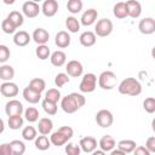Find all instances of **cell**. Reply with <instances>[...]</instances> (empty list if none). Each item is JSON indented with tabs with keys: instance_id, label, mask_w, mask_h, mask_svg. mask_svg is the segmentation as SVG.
I'll list each match as a JSON object with an SVG mask.
<instances>
[{
	"instance_id": "cell-1",
	"label": "cell",
	"mask_w": 155,
	"mask_h": 155,
	"mask_svg": "<svg viewBox=\"0 0 155 155\" xmlns=\"http://www.w3.org/2000/svg\"><path fill=\"white\" fill-rule=\"evenodd\" d=\"M86 103V98L84 94L78 92H71L65 97L61 98V108L67 114H74L80 108H82Z\"/></svg>"
},
{
	"instance_id": "cell-2",
	"label": "cell",
	"mask_w": 155,
	"mask_h": 155,
	"mask_svg": "<svg viewBox=\"0 0 155 155\" xmlns=\"http://www.w3.org/2000/svg\"><path fill=\"white\" fill-rule=\"evenodd\" d=\"M117 90L121 94L136 97L142 93V85L136 78H126L119 84Z\"/></svg>"
},
{
	"instance_id": "cell-3",
	"label": "cell",
	"mask_w": 155,
	"mask_h": 155,
	"mask_svg": "<svg viewBox=\"0 0 155 155\" xmlns=\"http://www.w3.org/2000/svg\"><path fill=\"white\" fill-rule=\"evenodd\" d=\"M73 134H74V130L70 126H62L57 131L52 132V134L50 136V142L56 147H62L67 144L69 139H71Z\"/></svg>"
},
{
	"instance_id": "cell-4",
	"label": "cell",
	"mask_w": 155,
	"mask_h": 155,
	"mask_svg": "<svg viewBox=\"0 0 155 155\" xmlns=\"http://www.w3.org/2000/svg\"><path fill=\"white\" fill-rule=\"evenodd\" d=\"M98 86L102 90H113L116 86V75L111 70L102 71L98 76Z\"/></svg>"
},
{
	"instance_id": "cell-5",
	"label": "cell",
	"mask_w": 155,
	"mask_h": 155,
	"mask_svg": "<svg viewBox=\"0 0 155 155\" xmlns=\"http://www.w3.org/2000/svg\"><path fill=\"white\" fill-rule=\"evenodd\" d=\"M113 29H114V24L109 18H101L99 21H97L93 33L96 34V36L105 38L113 33Z\"/></svg>"
},
{
	"instance_id": "cell-6",
	"label": "cell",
	"mask_w": 155,
	"mask_h": 155,
	"mask_svg": "<svg viewBox=\"0 0 155 155\" xmlns=\"http://www.w3.org/2000/svg\"><path fill=\"white\" fill-rule=\"evenodd\" d=\"M96 87H97V76L93 73L85 74L80 81L79 90L82 93H91L96 90Z\"/></svg>"
},
{
	"instance_id": "cell-7",
	"label": "cell",
	"mask_w": 155,
	"mask_h": 155,
	"mask_svg": "<svg viewBox=\"0 0 155 155\" xmlns=\"http://www.w3.org/2000/svg\"><path fill=\"white\" fill-rule=\"evenodd\" d=\"M96 122L102 128H108L114 122V116L108 109H101L96 114Z\"/></svg>"
},
{
	"instance_id": "cell-8",
	"label": "cell",
	"mask_w": 155,
	"mask_h": 155,
	"mask_svg": "<svg viewBox=\"0 0 155 155\" xmlns=\"http://www.w3.org/2000/svg\"><path fill=\"white\" fill-rule=\"evenodd\" d=\"M22 12H23V16H25L27 18H35L41 12V7L39 6L38 2L29 0V1L23 2V5H22Z\"/></svg>"
},
{
	"instance_id": "cell-9",
	"label": "cell",
	"mask_w": 155,
	"mask_h": 155,
	"mask_svg": "<svg viewBox=\"0 0 155 155\" xmlns=\"http://www.w3.org/2000/svg\"><path fill=\"white\" fill-rule=\"evenodd\" d=\"M5 113L7 116H16V115H22L24 113L23 104L17 101V99H10L5 104Z\"/></svg>"
},
{
	"instance_id": "cell-10",
	"label": "cell",
	"mask_w": 155,
	"mask_h": 155,
	"mask_svg": "<svg viewBox=\"0 0 155 155\" xmlns=\"http://www.w3.org/2000/svg\"><path fill=\"white\" fill-rule=\"evenodd\" d=\"M65 74L68 76H71V78H79L84 73V67L81 64V62L76 61V59H73V61H69L67 63V67H65Z\"/></svg>"
},
{
	"instance_id": "cell-11",
	"label": "cell",
	"mask_w": 155,
	"mask_h": 155,
	"mask_svg": "<svg viewBox=\"0 0 155 155\" xmlns=\"http://www.w3.org/2000/svg\"><path fill=\"white\" fill-rule=\"evenodd\" d=\"M138 29L144 35H150L155 33V19L153 17H145L139 21Z\"/></svg>"
},
{
	"instance_id": "cell-12",
	"label": "cell",
	"mask_w": 155,
	"mask_h": 155,
	"mask_svg": "<svg viewBox=\"0 0 155 155\" xmlns=\"http://www.w3.org/2000/svg\"><path fill=\"white\" fill-rule=\"evenodd\" d=\"M79 147L80 149L84 151V153H87V154H91L92 151H94L98 147V143H97V139L91 137V136H86V137H82L80 139V143H79Z\"/></svg>"
},
{
	"instance_id": "cell-13",
	"label": "cell",
	"mask_w": 155,
	"mask_h": 155,
	"mask_svg": "<svg viewBox=\"0 0 155 155\" xmlns=\"http://www.w3.org/2000/svg\"><path fill=\"white\" fill-rule=\"evenodd\" d=\"M18 86L17 84L12 82V81H7V82H2L0 85V93L4 96V97H7V98H12V97H16L18 94Z\"/></svg>"
},
{
	"instance_id": "cell-14",
	"label": "cell",
	"mask_w": 155,
	"mask_h": 155,
	"mask_svg": "<svg viewBox=\"0 0 155 155\" xmlns=\"http://www.w3.org/2000/svg\"><path fill=\"white\" fill-rule=\"evenodd\" d=\"M97 17H98V11L94 8H88L81 15V18L79 22H80V24H82L85 27H90L96 23Z\"/></svg>"
},
{
	"instance_id": "cell-15",
	"label": "cell",
	"mask_w": 155,
	"mask_h": 155,
	"mask_svg": "<svg viewBox=\"0 0 155 155\" xmlns=\"http://www.w3.org/2000/svg\"><path fill=\"white\" fill-rule=\"evenodd\" d=\"M41 12L45 17H53L58 12V2L56 0H45L41 6Z\"/></svg>"
},
{
	"instance_id": "cell-16",
	"label": "cell",
	"mask_w": 155,
	"mask_h": 155,
	"mask_svg": "<svg viewBox=\"0 0 155 155\" xmlns=\"http://www.w3.org/2000/svg\"><path fill=\"white\" fill-rule=\"evenodd\" d=\"M31 39L38 45H46L48 42V40H50V34L44 28H36L31 34Z\"/></svg>"
},
{
	"instance_id": "cell-17",
	"label": "cell",
	"mask_w": 155,
	"mask_h": 155,
	"mask_svg": "<svg viewBox=\"0 0 155 155\" xmlns=\"http://www.w3.org/2000/svg\"><path fill=\"white\" fill-rule=\"evenodd\" d=\"M126 7H127V15L131 18H138L142 13V5L137 0L126 1Z\"/></svg>"
},
{
	"instance_id": "cell-18",
	"label": "cell",
	"mask_w": 155,
	"mask_h": 155,
	"mask_svg": "<svg viewBox=\"0 0 155 155\" xmlns=\"http://www.w3.org/2000/svg\"><path fill=\"white\" fill-rule=\"evenodd\" d=\"M31 40V36L29 35V33H27L25 30H19V31H16L15 35H13V44L16 46H19V47H24L27 46Z\"/></svg>"
},
{
	"instance_id": "cell-19",
	"label": "cell",
	"mask_w": 155,
	"mask_h": 155,
	"mask_svg": "<svg viewBox=\"0 0 155 155\" xmlns=\"http://www.w3.org/2000/svg\"><path fill=\"white\" fill-rule=\"evenodd\" d=\"M70 41H71L70 35H69V33L65 31V30L58 31V33L56 34V36H54V44H56V46L59 47V48H65V47H68V46L70 45Z\"/></svg>"
},
{
	"instance_id": "cell-20",
	"label": "cell",
	"mask_w": 155,
	"mask_h": 155,
	"mask_svg": "<svg viewBox=\"0 0 155 155\" xmlns=\"http://www.w3.org/2000/svg\"><path fill=\"white\" fill-rule=\"evenodd\" d=\"M53 128V121L50 117H41L38 122V131L42 136H47L52 132Z\"/></svg>"
},
{
	"instance_id": "cell-21",
	"label": "cell",
	"mask_w": 155,
	"mask_h": 155,
	"mask_svg": "<svg viewBox=\"0 0 155 155\" xmlns=\"http://www.w3.org/2000/svg\"><path fill=\"white\" fill-rule=\"evenodd\" d=\"M98 145H99V148H101L102 151L108 153V151H111L116 147V142H115V139L110 134H105V136H103L99 139Z\"/></svg>"
},
{
	"instance_id": "cell-22",
	"label": "cell",
	"mask_w": 155,
	"mask_h": 155,
	"mask_svg": "<svg viewBox=\"0 0 155 155\" xmlns=\"http://www.w3.org/2000/svg\"><path fill=\"white\" fill-rule=\"evenodd\" d=\"M79 41H80V44H81L84 47H91V46H93V45L96 44L97 36H96V34H94L93 31L86 30V31H84V33L80 34Z\"/></svg>"
},
{
	"instance_id": "cell-23",
	"label": "cell",
	"mask_w": 155,
	"mask_h": 155,
	"mask_svg": "<svg viewBox=\"0 0 155 155\" xmlns=\"http://www.w3.org/2000/svg\"><path fill=\"white\" fill-rule=\"evenodd\" d=\"M50 61H51V64H52L53 67H57V68H58V67H62V65H64L65 62H67V54H65L63 51L57 50V51H54V52L51 53Z\"/></svg>"
},
{
	"instance_id": "cell-24",
	"label": "cell",
	"mask_w": 155,
	"mask_h": 155,
	"mask_svg": "<svg viewBox=\"0 0 155 155\" xmlns=\"http://www.w3.org/2000/svg\"><path fill=\"white\" fill-rule=\"evenodd\" d=\"M22 94H23V98H24L28 103H30V104H36V103H39L40 99H41V94L38 93V92H35V91H33V90H30L28 86L24 87Z\"/></svg>"
},
{
	"instance_id": "cell-25",
	"label": "cell",
	"mask_w": 155,
	"mask_h": 155,
	"mask_svg": "<svg viewBox=\"0 0 155 155\" xmlns=\"http://www.w3.org/2000/svg\"><path fill=\"white\" fill-rule=\"evenodd\" d=\"M15 78V69L10 64H2L0 67V79L4 82L11 81Z\"/></svg>"
},
{
	"instance_id": "cell-26",
	"label": "cell",
	"mask_w": 155,
	"mask_h": 155,
	"mask_svg": "<svg viewBox=\"0 0 155 155\" xmlns=\"http://www.w3.org/2000/svg\"><path fill=\"white\" fill-rule=\"evenodd\" d=\"M16 28H19V27H22L23 25V23H24V16H23V13H21L19 11H11L8 15H7V17H6Z\"/></svg>"
},
{
	"instance_id": "cell-27",
	"label": "cell",
	"mask_w": 155,
	"mask_h": 155,
	"mask_svg": "<svg viewBox=\"0 0 155 155\" xmlns=\"http://www.w3.org/2000/svg\"><path fill=\"white\" fill-rule=\"evenodd\" d=\"M137 144L134 140L132 139H122L117 143V149L121 150L122 153L125 154H130V153H133V150L136 149Z\"/></svg>"
},
{
	"instance_id": "cell-28",
	"label": "cell",
	"mask_w": 155,
	"mask_h": 155,
	"mask_svg": "<svg viewBox=\"0 0 155 155\" xmlns=\"http://www.w3.org/2000/svg\"><path fill=\"white\" fill-rule=\"evenodd\" d=\"M28 87H29L30 90H33V91H35V92H38V93L41 94V93L45 91V88H46V82H45V80L41 79V78H34V79L30 80Z\"/></svg>"
},
{
	"instance_id": "cell-29",
	"label": "cell",
	"mask_w": 155,
	"mask_h": 155,
	"mask_svg": "<svg viewBox=\"0 0 155 155\" xmlns=\"http://www.w3.org/2000/svg\"><path fill=\"white\" fill-rule=\"evenodd\" d=\"M113 13L116 18L119 19H124L126 18L128 15H127V7H126V2L124 1H120V2H116L113 7Z\"/></svg>"
},
{
	"instance_id": "cell-30",
	"label": "cell",
	"mask_w": 155,
	"mask_h": 155,
	"mask_svg": "<svg viewBox=\"0 0 155 155\" xmlns=\"http://www.w3.org/2000/svg\"><path fill=\"white\" fill-rule=\"evenodd\" d=\"M34 145L38 150H41V151H45L47 150L50 147H51V142L48 139L47 136H38L35 139H34Z\"/></svg>"
},
{
	"instance_id": "cell-31",
	"label": "cell",
	"mask_w": 155,
	"mask_h": 155,
	"mask_svg": "<svg viewBox=\"0 0 155 155\" xmlns=\"http://www.w3.org/2000/svg\"><path fill=\"white\" fill-rule=\"evenodd\" d=\"M80 22L74 16H69L65 18V27L69 33H78L80 30Z\"/></svg>"
},
{
	"instance_id": "cell-32",
	"label": "cell",
	"mask_w": 155,
	"mask_h": 155,
	"mask_svg": "<svg viewBox=\"0 0 155 155\" xmlns=\"http://www.w3.org/2000/svg\"><path fill=\"white\" fill-rule=\"evenodd\" d=\"M10 147H11L12 155H23L25 153V144L22 140H18V139L11 140Z\"/></svg>"
},
{
	"instance_id": "cell-33",
	"label": "cell",
	"mask_w": 155,
	"mask_h": 155,
	"mask_svg": "<svg viewBox=\"0 0 155 155\" xmlns=\"http://www.w3.org/2000/svg\"><path fill=\"white\" fill-rule=\"evenodd\" d=\"M22 137L24 140H28V142L34 140L38 137V130L34 126H25L22 130Z\"/></svg>"
},
{
	"instance_id": "cell-34",
	"label": "cell",
	"mask_w": 155,
	"mask_h": 155,
	"mask_svg": "<svg viewBox=\"0 0 155 155\" xmlns=\"http://www.w3.org/2000/svg\"><path fill=\"white\" fill-rule=\"evenodd\" d=\"M35 54L39 59L45 61V59L50 58V56H51L50 47L47 45H38V47L35 48Z\"/></svg>"
},
{
	"instance_id": "cell-35",
	"label": "cell",
	"mask_w": 155,
	"mask_h": 155,
	"mask_svg": "<svg viewBox=\"0 0 155 155\" xmlns=\"http://www.w3.org/2000/svg\"><path fill=\"white\" fill-rule=\"evenodd\" d=\"M24 117L28 122H36L39 120V110L35 107H28L24 110Z\"/></svg>"
},
{
	"instance_id": "cell-36",
	"label": "cell",
	"mask_w": 155,
	"mask_h": 155,
	"mask_svg": "<svg viewBox=\"0 0 155 155\" xmlns=\"http://www.w3.org/2000/svg\"><path fill=\"white\" fill-rule=\"evenodd\" d=\"M7 124H8V127H10L11 130H19V128L23 126V124H24V119L22 117V115L8 116Z\"/></svg>"
},
{
	"instance_id": "cell-37",
	"label": "cell",
	"mask_w": 155,
	"mask_h": 155,
	"mask_svg": "<svg viewBox=\"0 0 155 155\" xmlns=\"http://www.w3.org/2000/svg\"><path fill=\"white\" fill-rule=\"evenodd\" d=\"M61 97L62 96H61V92H59L58 88H50V90L46 91L44 99H46L48 102H52V103H58L61 101Z\"/></svg>"
},
{
	"instance_id": "cell-38",
	"label": "cell",
	"mask_w": 155,
	"mask_h": 155,
	"mask_svg": "<svg viewBox=\"0 0 155 155\" xmlns=\"http://www.w3.org/2000/svg\"><path fill=\"white\" fill-rule=\"evenodd\" d=\"M82 1L81 0H69L67 2V8L71 15H76L82 10Z\"/></svg>"
},
{
	"instance_id": "cell-39",
	"label": "cell",
	"mask_w": 155,
	"mask_h": 155,
	"mask_svg": "<svg viewBox=\"0 0 155 155\" xmlns=\"http://www.w3.org/2000/svg\"><path fill=\"white\" fill-rule=\"evenodd\" d=\"M41 107H42L44 111H45L47 115H56V114H57V110H58L57 103H52V102H48V101H46V99H42Z\"/></svg>"
},
{
	"instance_id": "cell-40",
	"label": "cell",
	"mask_w": 155,
	"mask_h": 155,
	"mask_svg": "<svg viewBox=\"0 0 155 155\" xmlns=\"http://www.w3.org/2000/svg\"><path fill=\"white\" fill-rule=\"evenodd\" d=\"M70 81V78L65 74V73H58L56 76H54V85L56 87H63L65 84H68Z\"/></svg>"
},
{
	"instance_id": "cell-41",
	"label": "cell",
	"mask_w": 155,
	"mask_h": 155,
	"mask_svg": "<svg viewBox=\"0 0 155 155\" xmlns=\"http://www.w3.org/2000/svg\"><path fill=\"white\" fill-rule=\"evenodd\" d=\"M143 108L148 114H153L155 111V98L154 97H148L143 102Z\"/></svg>"
},
{
	"instance_id": "cell-42",
	"label": "cell",
	"mask_w": 155,
	"mask_h": 155,
	"mask_svg": "<svg viewBox=\"0 0 155 155\" xmlns=\"http://www.w3.org/2000/svg\"><path fill=\"white\" fill-rule=\"evenodd\" d=\"M64 151H65L67 155H80L81 149L75 143H68L65 145V148H64Z\"/></svg>"
},
{
	"instance_id": "cell-43",
	"label": "cell",
	"mask_w": 155,
	"mask_h": 155,
	"mask_svg": "<svg viewBox=\"0 0 155 155\" xmlns=\"http://www.w3.org/2000/svg\"><path fill=\"white\" fill-rule=\"evenodd\" d=\"M1 29H2V31L5 33V34H13V33H16V27L7 19V18H5L2 22H1Z\"/></svg>"
},
{
	"instance_id": "cell-44",
	"label": "cell",
	"mask_w": 155,
	"mask_h": 155,
	"mask_svg": "<svg viewBox=\"0 0 155 155\" xmlns=\"http://www.w3.org/2000/svg\"><path fill=\"white\" fill-rule=\"evenodd\" d=\"M11 56V51L6 45H0V63H5Z\"/></svg>"
},
{
	"instance_id": "cell-45",
	"label": "cell",
	"mask_w": 155,
	"mask_h": 155,
	"mask_svg": "<svg viewBox=\"0 0 155 155\" xmlns=\"http://www.w3.org/2000/svg\"><path fill=\"white\" fill-rule=\"evenodd\" d=\"M145 148L148 149V151H149L150 154L155 153V137H154V136H151V137H149V138L147 139V142H145Z\"/></svg>"
},
{
	"instance_id": "cell-46",
	"label": "cell",
	"mask_w": 155,
	"mask_h": 155,
	"mask_svg": "<svg viewBox=\"0 0 155 155\" xmlns=\"http://www.w3.org/2000/svg\"><path fill=\"white\" fill-rule=\"evenodd\" d=\"M0 155H12L10 143H2V144H0Z\"/></svg>"
},
{
	"instance_id": "cell-47",
	"label": "cell",
	"mask_w": 155,
	"mask_h": 155,
	"mask_svg": "<svg viewBox=\"0 0 155 155\" xmlns=\"http://www.w3.org/2000/svg\"><path fill=\"white\" fill-rule=\"evenodd\" d=\"M133 155H151V154L148 151V149L144 145H138L133 150Z\"/></svg>"
},
{
	"instance_id": "cell-48",
	"label": "cell",
	"mask_w": 155,
	"mask_h": 155,
	"mask_svg": "<svg viewBox=\"0 0 155 155\" xmlns=\"http://www.w3.org/2000/svg\"><path fill=\"white\" fill-rule=\"evenodd\" d=\"M109 155H126V154H125V153H122L121 150H119V149L116 148V149H113V150L110 151V154H109Z\"/></svg>"
},
{
	"instance_id": "cell-49",
	"label": "cell",
	"mask_w": 155,
	"mask_h": 155,
	"mask_svg": "<svg viewBox=\"0 0 155 155\" xmlns=\"http://www.w3.org/2000/svg\"><path fill=\"white\" fill-rule=\"evenodd\" d=\"M91 155H107V153L102 151L101 149H96L94 151H92V153H91Z\"/></svg>"
},
{
	"instance_id": "cell-50",
	"label": "cell",
	"mask_w": 155,
	"mask_h": 155,
	"mask_svg": "<svg viewBox=\"0 0 155 155\" xmlns=\"http://www.w3.org/2000/svg\"><path fill=\"white\" fill-rule=\"evenodd\" d=\"M4 131H5V122H4V120L0 117V134H1Z\"/></svg>"
},
{
	"instance_id": "cell-51",
	"label": "cell",
	"mask_w": 155,
	"mask_h": 155,
	"mask_svg": "<svg viewBox=\"0 0 155 155\" xmlns=\"http://www.w3.org/2000/svg\"><path fill=\"white\" fill-rule=\"evenodd\" d=\"M4 2H5V4H7V5H8V4H13V2H15V1H13V0H10V1H8V0H4Z\"/></svg>"
}]
</instances>
